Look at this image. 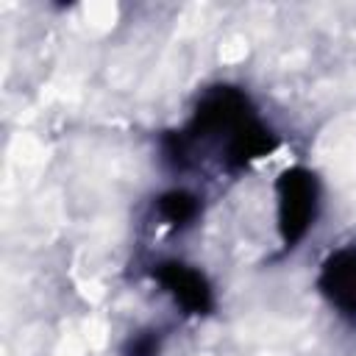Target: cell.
I'll list each match as a JSON object with an SVG mask.
<instances>
[{
  "label": "cell",
  "mask_w": 356,
  "mask_h": 356,
  "mask_svg": "<svg viewBox=\"0 0 356 356\" xmlns=\"http://www.w3.org/2000/svg\"><path fill=\"white\" fill-rule=\"evenodd\" d=\"M153 278L175 298V303H181V309H186L189 314H206L214 306V295L209 281L189 264L181 261H161L153 270Z\"/></svg>",
  "instance_id": "7a4b0ae2"
},
{
  "label": "cell",
  "mask_w": 356,
  "mask_h": 356,
  "mask_svg": "<svg viewBox=\"0 0 356 356\" xmlns=\"http://www.w3.org/2000/svg\"><path fill=\"white\" fill-rule=\"evenodd\" d=\"M200 211V203L192 192H184V189H172V192H164L159 197V214L170 222V225H186L197 217Z\"/></svg>",
  "instance_id": "277c9868"
},
{
  "label": "cell",
  "mask_w": 356,
  "mask_h": 356,
  "mask_svg": "<svg viewBox=\"0 0 356 356\" xmlns=\"http://www.w3.org/2000/svg\"><path fill=\"white\" fill-rule=\"evenodd\" d=\"M275 195H278V231H281V239L292 248L295 242L303 239V234L314 220L317 181L309 170L292 167L281 172L275 184Z\"/></svg>",
  "instance_id": "6da1fadb"
},
{
  "label": "cell",
  "mask_w": 356,
  "mask_h": 356,
  "mask_svg": "<svg viewBox=\"0 0 356 356\" xmlns=\"http://www.w3.org/2000/svg\"><path fill=\"white\" fill-rule=\"evenodd\" d=\"M320 289L339 314L356 320V248H342L323 261Z\"/></svg>",
  "instance_id": "3957f363"
},
{
  "label": "cell",
  "mask_w": 356,
  "mask_h": 356,
  "mask_svg": "<svg viewBox=\"0 0 356 356\" xmlns=\"http://www.w3.org/2000/svg\"><path fill=\"white\" fill-rule=\"evenodd\" d=\"M159 353V334L156 331H142L128 339L122 348V356H156Z\"/></svg>",
  "instance_id": "5b68a950"
}]
</instances>
